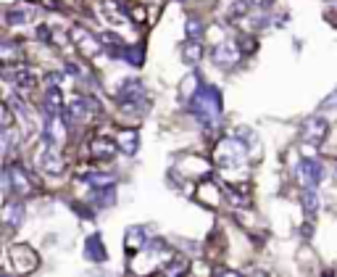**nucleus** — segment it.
<instances>
[{"instance_id":"nucleus-31","label":"nucleus","mask_w":337,"mask_h":277,"mask_svg":"<svg viewBox=\"0 0 337 277\" xmlns=\"http://www.w3.org/2000/svg\"><path fill=\"white\" fill-rule=\"evenodd\" d=\"M250 3H253V5H258V8H266V5L271 3V0H250Z\"/></svg>"},{"instance_id":"nucleus-21","label":"nucleus","mask_w":337,"mask_h":277,"mask_svg":"<svg viewBox=\"0 0 337 277\" xmlns=\"http://www.w3.org/2000/svg\"><path fill=\"white\" fill-rule=\"evenodd\" d=\"M184 270H187V259H182V256L174 259V264H166V267H164L166 275H179V272H184Z\"/></svg>"},{"instance_id":"nucleus-16","label":"nucleus","mask_w":337,"mask_h":277,"mask_svg":"<svg viewBox=\"0 0 337 277\" xmlns=\"http://www.w3.org/2000/svg\"><path fill=\"white\" fill-rule=\"evenodd\" d=\"M137 132H132V129H127V132H121L119 135V148L124 151L127 156H135L137 153Z\"/></svg>"},{"instance_id":"nucleus-30","label":"nucleus","mask_w":337,"mask_h":277,"mask_svg":"<svg viewBox=\"0 0 337 277\" xmlns=\"http://www.w3.org/2000/svg\"><path fill=\"white\" fill-rule=\"evenodd\" d=\"M37 37H40V40H45V42H48V40H50V32L45 29V26H40V29H37Z\"/></svg>"},{"instance_id":"nucleus-25","label":"nucleus","mask_w":337,"mask_h":277,"mask_svg":"<svg viewBox=\"0 0 337 277\" xmlns=\"http://www.w3.org/2000/svg\"><path fill=\"white\" fill-rule=\"evenodd\" d=\"M32 16V11H11L8 13V24H24Z\"/></svg>"},{"instance_id":"nucleus-24","label":"nucleus","mask_w":337,"mask_h":277,"mask_svg":"<svg viewBox=\"0 0 337 277\" xmlns=\"http://www.w3.org/2000/svg\"><path fill=\"white\" fill-rule=\"evenodd\" d=\"M124 58H127L129 63H140V61H143V48H140V45H135V48H127Z\"/></svg>"},{"instance_id":"nucleus-18","label":"nucleus","mask_w":337,"mask_h":277,"mask_svg":"<svg viewBox=\"0 0 337 277\" xmlns=\"http://www.w3.org/2000/svg\"><path fill=\"white\" fill-rule=\"evenodd\" d=\"M103 16H106L111 24H119V21H124V18H127V13L119 8V3H111V0H108V3H103Z\"/></svg>"},{"instance_id":"nucleus-10","label":"nucleus","mask_w":337,"mask_h":277,"mask_svg":"<svg viewBox=\"0 0 337 277\" xmlns=\"http://www.w3.org/2000/svg\"><path fill=\"white\" fill-rule=\"evenodd\" d=\"M5 79H11V82H16V87L18 90H32L34 85H37V77L29 71V69H18V71H11V69H5Z\"/></svg>"},{"instance_id":"nucleus-23","label":"nucleus","mask_w":337,"mask_h":277,"mask_svg":"<svg viewBox=\"0 0 337 277\" xmlns=\"http://www.w3.org/2000/svg\"><path fill=\"white\" fill-rule=\"evenodd\" d=\"M87 182L95 185V188H103V185H114V177L111 174H90Z\"/></svg>"},{"instance_id":"nucleus-8","label":"nucleus","mask_w":337,"mask_h":277,"mask_svg":"<svg viewBox=\"0 0 337 277\" xmlns=\"http://www.w3.org/2000/svg\"><path fill=\"white\" fill-rule=\"evenodd\" d=\"M13 264H16V270H21V272H29L37 267V259H34V251L32 248H26V246H13Z\"/></svg>"},{"instance_id":"nucleus-2","label":"nucleus","mask_w":337,"mask_h":277,"mask_svg":"<svg viewBox=\"0 0 337 277\" xmlns=\"http://www.w3.org/2000/svg\"><path fill=\"white\" fill-rule=\"evenodd\" d=\"M37 169L42 174H61L63 172V159H61V153L55 151V143H50L48 137H45V143L40 145V151H37Z\"/></svg>"},{"instance_id":"nucleus-1","label":"nucleus","mask_w":337,"mask_h":277,"mask_svg":"<svg viewBox=\"0 0 337 277\" xmlns=\"http://www.w3.org/2000/svg\"><path fill=\"white\" fill-rule=\"evenodd\" d=\"M190 111L200 119L205 127L216 124L219 116H221V98H219V92L213 87H200L192 95V100H190Z\"/></svg>"},{"instance_id":"nucleus-22","label":"nucleus","mask_w":337,"mask_h":277,"mask_svg":"<svg viewBox=\"0 0 337 277\" xmlns=\"http://www.w3.org/2000/svg\"><path fill=\"white\" fill-rule=\"evenodd\" d=\"M127 235H129V240H127L129 248H140V246H143V238H140V235H143V227H132Z\"/></svg>"},{"instance_id":"nucleus-6","label":"nucleus","mask_w":337,"mask_h":277,"mask_svg":"<svg viewBox=\"0 0 337 277\" xmlns=\"http://www.w3.org/2000/svg\"><path fill=\"white\" fill-rule=\"evenodd\" d=\"M71 40L79 45V50L84 55H98L100 53V40L92 32L84 29V26H74V29H71Z\"/></svg>"},{"instance_id":"nucleus-11","label":"nucleus","mask_w":337,"mask_h":277,"mask_svg":"<svg viewBox=\"0 0 337 277\" xmlns=\"http://www.w3.org/2000/svg\"><path fill=\"white\" fill-rule=\"evenodd\" d=\"M84 256H87L90 262H106V259H108L106 246L100 243L98 235H90L87 240H84Z\"/></svg>"},{"instance_id":"nucleus-12","label":"nucleus","mask_w":337,"mask_h":277,"mask_svg":"<svg viewBox=\"0 0 337 277\" xmlns=\"http://www.w3.org/2000/svg\"><path fill=\"white\" fill-rule=\"evenodd\" d=\"M45 137L50 143H61L63 137V122H61V114H48V122H45Z\"/></svg>"},{"instance_id":"nucleus-14","label":"nucleus","mask_w":337,"mask_h":277,"mask_svg":"<svg viewBox=\"0 0 337 277\" xmlns=\"http://www.w3.org/2000/svg\"><path fill=\"white\" fill-rule=\"evenodd\" d=\"M114 151H116V145L111 140H106V137H95L90 143V153L98 156V159H108V156H114Z\"/></svg>"},{"instance_id":"nucleus-19","label":"nucleus","mask_w":337,"mask_h":277,"mask_svg":"<svg viewBox=\"0 0 337 277\" xmlns=\"http://www.w3.org/2000/svg\"><path fill=\"white\" fill-rule=\"evenodd\" d=\"M301 203H303V209L308 211V214H314V211L319 209V198H316V193H314L311 188H308L303 196H301Z\"/></svg>"},{"instance_id":"nucleus-29","label":"nucleus","mask_w":337,"mask_h":277,"mask_svg":"<svg viewBox=\"0 0 337 277\" xmlns=\"http://www.w3.org/2000/svg\"><path fill=\"white\" fill-rule=\"evenodd\" d=\"M187 34H192V37H195V40H198V37L203 34V29H200V24H198V21H190V24H187Z\"/></svg>"},{"instance_id":"nucleus-3","label":"nucleus","mask_w":337,"mask_h":277,"mask_svg":"<svg viewBox=\"0 0 337 277\" xmlns=\"http://www.w3.org/2000/svg\"><path fill=\"white\" fill-rule=\"evenodd\" d=\"M3 185H5L8 196H18V198H21V196H32V193H34V182L26 177V172L18 169V166H11V169L5 172Z\"/></svg>"},{"instance_id":"nucleus-20","label":"nucleus","mask_w":337,"mask_h":277,"mask_svg":"<svg viewBox=\"0 0 337 277\" xmlns=\"http://www.w3.org/2000/svg\"><path fill=\"white\" fill-rule=\"evenodd\" d=\"M114 196H116V190L108 185V190H98L95 203H98V206H111V203H114Z\"/></svg>"},{"instance_id":"nucleus-5","label":"nucleus","mask_w":337,"mask_h":277,"mask_svg":"<svg viewBox=\"0 0 337 277\" xmlns=\"http://www.w3.org/2000/svg\"><path fill=\"white\" fill-rule=\"evenodd\" d=\"M298 182L303 185V188H316V185L322 182V164L319 161H311V159H306L298 164Z\"/></svg>"},{"instance_id":"nucleus-4","label":"nucleus","mask_w":337,"mask_h":277,"mask_svg":"<svg viewBox=\"0 0 337 277\" xmlns=\"http://www.w3.org/2000/svg\"><path fill=\"white\" fill-rule=\"evenodd\" d=\"M242 159H245V148H242L237 140H232V137H227V140H221L219 148H216V161L224 164V166H237L242 164Z\"/></svg>"},{"instance_id":"nucleus-15","label":"nucleus","mask_w":337,"mask_h":277,"mask_svg":"<svg viewBox=\"0 0 337 277\" xmlns=\"http://www.w3.org/2000/svg\"><path fill=\"white\" fill-rule=\"evenodd\" d=\"M3 214H5V225L8 227H16L18 222H21V217H24V209H21V201H8L5 203V209H3Z\"/></svg>"},{"instance_id":"nucleus-7","label":"nucleus","mask_w":337,"mask_h":277,"mask_svg":"<svg viewBox=\"0 0 337 277\" xmlns=\"http://www.w3.org/2000/svg\"><path fill=\"white\" fill-rule=\"evenodd\" d=\"M324 137H327V122H324L322 116H311V119L303 124V140L319 145Z\"/></svg>"},{"instance_id":"nucleus-27","label":"nucleus","mask_w":337,"mask_h":277,"mask_svg":"<svg viewBox=\"0 0 337 277\" xmlns=\"http://www.w3.org/2000/svg\"><path fill=\"white\" fill-rule=\"evenodd\" d=\"M200 58V50H198V45H187V50H184V61H198Z\"/></svg>"},{"instance_id":"nucleus-26","label":"nucleus","mask_w":337,"mask_h":277,"mask_svg":"<svg viewBox=\"0 0 337 277\" xmlns=\"http://www.w3.org/2000/svg\"><path fill=\"white\" fill-rule=\"evenodd\" d=\"M248 8H250V5H248V0H237V3L229 8V16H232V18H237V16H242V13H248Z\"/></svg>"},{"instance_id":"nucleus-13","label":"nucleus","mask_w":337,"mask_h":277,"mask_svg":"<svg viewBox=\"0 0 337 277\" xmlns=\"http://www.w3.org/2000/svg\"><path fill=\"white\" fill-rule=\"evenodd\" d=\"M42 103H45V111H48V114H61V111H63V95H61V90L58 87H50L48 92H45Z\"/></svg>"},{"instance_id":"nucleus-17","label":"nucleus","mask_w":337,"mask_h":277,"mask_svg":"<svg viewBox=\"0 0 337 277\" xmlns=\"http://www.w3.org/2000/svg\"><path fill=\"white\" fill-rule=\"evenodd\" d=\"M87 106H90V100H84V98L71 100V106H69V116L74 119V122H82V119H87Z\"/></svg>"},{"instance_id":"nucleus-28","label":"nucleus","mask_w":337,"mask_h":277,"mask_svg":"<svg viewBox=\"0 0 337 277\" xmlns=\"http://www.w3.org/2000/svg\"><path fill=\"white\" fill-rule=\"evenodd\" d=\"M237 45H242V50H245V53L256 50V40H250V37H240V42H237Z\"/></svg>"},{"instance_id":"nucleus-9","label":"nucleus","mask_w":337,"mask_h":277,"mask_svg":"<svg viewBox=\"0 0 337 277\" xmlns=\"http://www.w3.org/2000/svg\"><path fill=\"white\" fill-rule=\"evenodd\" d=\"M240 58V48H237V42H224L219 45L216 50H213V61L221 63V66H232Z\"/></svg>"}]
</instances>
